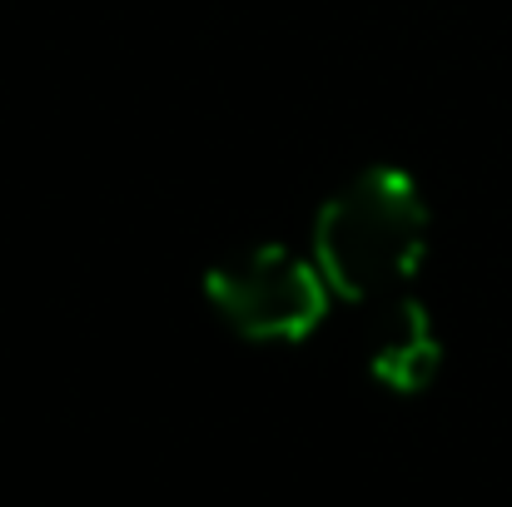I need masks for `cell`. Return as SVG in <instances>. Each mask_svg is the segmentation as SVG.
<instances>
[{"mask_svg":"<svg viewBox=\"0 0 512 507\" xmlns=\"http://www.w3.org/2000/svg\"><path fill=\"white\" fill-rule=\"evenodd\" d=\"M428 249V204L403 169H368L324 199L314 264L343 299H398Z\"/></svg>","mask_w":512,"mask_h":507,"instance_id":"6da1fadb","label":"cell"},{"mask_svg":"<svg viewBox=\"0 0 512 507\" xmlns=\"http://www.w3.org/2000/svg\"><path fill=\"white\" fill-rule=\"evenodd\" d=\"M329 279L314 259L284 244L239 249L204 274V299L239 338L254 343H299L329 314Z\"/></svg>","mask_w":512,"mask_h":507,"instance_id":"7a4b0ae2","label":"cell"},{"mask_svg":"<svg viewBox=\"0 0 512 507\" xmlns=\"http://www.w3.org/2000/svg\"><path fill=\"white\" fill-rule=\"evenodd\" d=\"M438 353L443 348L433 338L423 304H413V299H388L383 304V319L368 334V373L378 383H388L393 393H418L433 378Z\"/></svg>","mask_w":512,"mask_h":507,"instance_id":"3957f363","label":"cell"}]
</instances>
